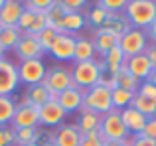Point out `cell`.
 I'll return each instance as SVG.
<instances>
[{
  "instance_id": "6da1fadb",
  "label": "cell",
  "mask_w": 156,
  "mask_h": 146,
  "mask_svg": "<svg viewBox=\"0 0 156 146\" xmlns=\"http://www.w3.org/2000/svg\"><path fill=\"white\" fill-rule=\"evenodd\" d=\"M129 24L138 30H146L156 20V0H129L125 6Z\"/></svg>"
},
{
  "instance_id": "7a4b0ae2",
  "label": "cell",
  "mask_w": 156,
  "mask_h": 146,
  "mask_svg": "<svg viewBox=\"0 0 156 146\" xmlns=\"http://www.w3.org/2000/svg\"><path fill=\"white\" fill-rule=\"evenodd\" d=\"M105 71V63L103 59L97 61V59H91V61H83V63H75L71 69V77H73V85L83 91L99 85L101 75Z\"/></svg>"
},
{
  "instance_id": "3957f363",
  "label": "cell",
  "mask_w": 156,
  "mask_h": 146,
  "mask_svg": "<svg viewBox=\"0 0 156 146\" xmlns=\"http://www.w3.org/2000/svg\"><path fill=\"white\" fill-rule=\"evenodd\" d=\"M83 109L85 111L97 113V115H107L113 111V95L111 89L103 87V85H95V87L85 91V101H83Z\"/></svg>"
},
{
  "instance_id": "277c9868",
  "label": "cell",
  "mask_w": 156,
  "mask_h": 146,
  "mask_svg": "<svg viewBox=\"0 0 156 146\" xmlns=\"http://www.w3.org/2000/svg\"><path fill=\"white\" fill-rule=\"evenodd\" d=\"M99 130H101L103 140H129V134H130L121 119V111H115V109L101 116Z\"/></svg>"
},
{
  "instance_id": "5b68a950",
  "label": "cell",
  "mask_w": 156,
  "mask_h": 146,
  "mask_svg": "<svg viewBox=\"0 0 156 146\" xmlns=\"http://www.w3.org/2000/svg\"><path fill=\"white\" fill-rule=\"evenodd\" d=\"M44 85L50 89V93L53 97H57L59 93L67 91V89L75 87L73 85V77H71V69L63 65H53L46 71V77H44Z\"/></svg>"
},
{
  "instance_id": "8992f818",
  "label": "cell",
  "mask_w": 156,
  "mask_h": 146,
  "mask_svg": "<svg viewBox=\"0 0 156 146\" xmlns=\"http://www.w3.org/2000/svg\"><path fill=\"white\" fill-rule=\"evenodd\" d=\"M119 47L122 50V54L126 57H133V55L144 54L146 47H148V36L144 30H138V28H130L126 34L121 36V42Z\"/></svg>"
},
{
  "instance_id": "52a82bcc",
  "label": "cell",
  "mask_w": 156,
  "mask_h": 146,
  "mask_svg": "<svg viewBox=\"0 0 156 146\" xmlns=\"http://www.w3.org/2000/svg\"><path fill=\"white\" fill-rule=\"evenodd\" d=\"M46 63L44 59H26V61H20L18 63V77H20V83L28 85H38L44 83V77H46Z\"/></svg>"
},
{
  "instance_id": "ba28073f",
  "label": "cell",
  "mask_w": 156,
  "mask_h": 146,
  "mask_svg": "<svg viewBox=\"0 0 156 146\" xmlns=\"http://www.w3.org/2000/svg\"><path fill=\"white\" fill-rule=\"evenodd\" d=\"M12 130H18V128H36L40 124V113L34 105H30L26 99H22L16 105V113L14 119H12Z\"/></svg>"
},
{
  "instance_id": "9c48e42d",
  "label": "cell",
  "mask_w": 156,
  "mask_h": 146,
  "mask_svg": "<svg viewBox=\"0 0 156 146\" xmlns=\"http://www.w3.org/2000/svg\"><path fill=\"white\" fill-rule=\"evenodd\" d=\"M20 77L18 67L8 57L0 59V97H12V93L18 89Z\"/></svg>"
},
{
  "instance_id": "30bf717a",
  "label": "cell",
  "mask_w": 156,
  "mask_h": 146,
  "mask_svg": "<svg viewBox=\"0 0 156 146\" xmlns=\"http://www.w3.org/2000/svg\"><path fill=\"white\" fill-rule=\"evenodd\" d=\"M75 42L77 36L71 34H57L55 40L51 43V57H55L57 61H73V55H75Z\"/></svg>"
},
{
  "instance_id": "8fae6325",
  "label": "cell",
  "mask_w": 156,
  "mask_h": 146,
  "mask_svg": "<svg viewBox=\"0 0 156 146\" xmlns=\"http://www.w3.org/2000/svg\"><path fill=\"white\" fill-rule=\"evenodd\" d=\"M38 113H40V124H42V127H48V128L61 127L63 120H65V116H67L65 111L59 107V103H57L55 99L50 101L48 105H44V107H40Z\"/></svg>"
},
{
  "instance_id": "7c38bea8",
  "label": "cell",
  "mask_w": 156,
  "mask_h": 146,
  "mask_svg": "<svg viewBox=\"0 0 156 146\" xmlns=\"http://www.w3.org/2000/svg\"><path fill=\"white\" fill-rule=\"evenodd\" d=\"M55 101L59 103V107L65 111V115H71V113H79L83 109V101H85V91L79 87H71L67 91L59 93L55 97Z\"/></svg>"
},
{
  "instance_id": "4fadbf2b",
  "label": "cell",
  "mask_w": 156,
  "mask_h": 146,
  "mask_svg": "<svg viewBox=\"0 0 156 146\" xmlns=\"http://www.w3.org/2000/svg\"><path fill=\"white\" fill-rule=\"evenodd\" d=\"M14 54L20 57V61H26V59H42L44 50L40 47L38 40H36L34 36L24 34L22 38H20L18 46L14 47Z\"/></svg>"
},
{
  "instance_id": "5bb4252c",
  "label": "cell",
  "mask_w": 156,
  "mask_h": 146,
  "mask_svg": "<svg viewBox=\"0 0 156 146\" xmlns=\"http://www.w3.org/2000/svg\"><path fill=\"white\" fill-rule=\"evenodd\" d=\"M125 67L136 77L138 81H148V77L152 75L154 67L150 63V59L146 57V54H138V55H133V57H126L125 61Z\"/></svg>"
},
{
  "instance_id": "9a60e30c",
  "label": "cell",
  "mask_w": 156,
  "mask_h": 146,
  "mask_svg": "<svg viewBox=\"0 0 156 146\" xmlns=\"http://www.w3.org/2000/svg\"><path fill=\"white\" fill-rule=\"evenodd\" d=\"M51 142L55 146H79L81 132L75 124H61L51 134Z\"/></svg>"
},
{
  "instance_id": "2e32d148",
  "label": "cell",
  "mask_w": 156,
  "mask_h": 146,
  "mask_svg": "<svg viewBox=\"0 0 156 146\" xmlns=\"http://www.w3.org/2000/svg\"><path fill=\"white\" fill-rule=\"evenodd\" d=\"M24 12V2L18 0H4V6L0 8V24L2 28H18V20Z\"/></svg>"
},
{
  "instance_id": "e0dca14e",
  "label": "cell",
  "mask_w": 156,
  "mask_h": 146,
  "mask_svg": "<svg viewBox=\"0 0 156 146\" xmlns=\"http://www.w3.org/2000/svg\"><path fill=\"white\" fill-rule=\"evenodd\" d=\"M121 119H122V123H125V127H126L129 132H133V134H142L148 116H144L142 113H138L134 107H126V109L121 111Z\"/></svg>"
},
{
  "instance_id": "ac0fdd59",
  "label": "cell",
  "mask_w": 156,
  "mask_h": 146,
  "mask_svg": "<svg viewBox=\"0 0 156 146\" xmlns=\"http://www.w3.org/2000/svg\"><path fill=\"white\" fill-rule=\"evenodd\" d=\"M119 42H121V36L113 34V32L105 30V28H99V30H95V38H93V46H95V51L101 55H107L113 47L119 46Z\"/></svg>"
},
{
  "instance_id": "d6986e66",
  "label": "cell",
  "mask_w": 156,
  "mask_h": 146,
  "mask_svg": "<svg viewBox=\"0 0 156 146\" xmlns=\"http://www.w3.org/2000/svg\"><path fill=\"white\" fill-rule=\"evenodd\" d=\"M87 26V16H83L81 12H71L65 14L63 20L57 24V34H77Z\"/></svg>"
},
{
  "instance_id": "ffe728a7",
  "label": "cell",
  "mask_w": 156,
  "mask_h": 146,
  "mask_svg": "<svg viewBox=\"0 0 156 146\" xmlns=\"http://www.w3.org/2000/svg\"><path fill=\"white\" fill-rule=\"evenodd\" d=\"M24 99L28 101L30 105H34L36 109L44 107V105H48L50 101H53L55 97L50 93V89L46 87L44 83H38V85H32V87H28V93Z\"/></svg>"
},
{
  "instance_id": "44dd1931",
  "label": "cell",
  "mask_w": 156,
  "mask_h": 146,
  "mask_svg": "<svg viewBox=\"0 0 156 146\" xmlns=\"http://www.w3.org/2000/svg\"><path fill=\"white\" fill-rule=\"evenodd\" d=\"M75 127L79 128L81 136H83V134H89V132H93V130H99V128H101V115L81 109V111H79V116H77Z\"/></svg>"
},
{
  "instance_id": "7402d4cb",
  "label": "cell",
  "mask_w": 156,
  "mask_h": 146,
  "mask_svg": "<svg viewBox=\"0 0 156 146\" xmlns=\"http://www.w3.org/2000/svg\"><path fill=\"white\" fill-rule=\"evenodd\" d=\"M95 59V46H93V40L89 38H77L75 42V55H73V61L75 63H83V61H91Z\"/></svg>"
},
{
  "instance_id": "603a6c76",
  "label": "cell",
  "mask_w": 156,
  "mask_h": 146,
  "mask_svg": "<svg viewBox=\"0 0 156 146\" xmlns=\"http://www.w3.org/2000/svg\"><path fill=\"white\" fill-rule=\"evenodd\" d=\"M103 28H105V30H109V32H113V34H117V36H122V34H126L133 26L129 24L126 16H121L119 12H117V14L109 12V18H107V22H105Z\"/></svg>"
},
{
  "instance_id": "cb8c5ba5",
  "label": "cell",
  "mask_w": 156,
  "mask_h": 146,
  "mask_svg": "<svg viewBox=\"0 0 156 146\" xmlns=\"http://www.w3.org/2000/svg\"><path fill=\"white\" fill-rule=\"evenodd\" d=\"M42 138V130L38 127L36 128H18L14 130V142L18 146H26V144H40Z\"/></svg>"
},
{
  "instance_id": "d4e9b609",
  "label": "cell",
  "mask_w": 156,
  "mask_h": 146,
  "mask_svg": "<svg viewBox=\"0 0 156 146\" xmlns=\"http://www.w3.org/2000/svg\"><path fill=\"white\" fill-rule=\"evenodd\" d=\"M115 77H117V87H121V89H126V91L136 93V91H138V87H140V81H138L136 77L133 75V73L126 69L125 65L121 67V71H119Z\"/></svg>"
},
{
  "instance_id": "484cf974",
  "label": "cell",
  "mask_w": 156,
  "mask_h": 146,
  "mask_svg": "<svg viewBox=\"0 0 156 146\" xmlns=\"http://www.w3.org/2000/svg\"><path fill=\"white\" fill-rule=\"evenodd\" d=\"M111 95H113V109H115V111H122V109H126V107L133 105V99H134L136 93L117 87V89L111 91Z\"/></svg>"
},
{
  "instance_id": "4316f807",
  "label": "cell",
  "mask_w": 156,
  "mask_h": 146,
  "mask_svg": "<svg viewBox=\"0 0 156 146\" xmlns=\"http://www.w3.org/2000/svg\"><path fill=\"white\" fill-rule=\"evenodd\" d=\"M16 101L12 97H0V127H8L14 119L16 113Z\"/></svg>"
},
{
  "instance_id": "83f0119b",
  "label": "cell",
  "mask_w": 156,
  "mask_h": 146,
  "mask_svg": "<svg viewBox=\"0 0 156 146\" xmlns=\"http://www.w3.org/2000/svg\"><path fill=\"white\" fill-rule=\"evenodd\" d=\"M130 107H134L138 113H142L144 116H148V119H152V116H156V101L152 99H148V97H144V95H134V99H133V105Z\"/></svg>"
},
{
  "instance_id": "f1b7e54d",
  "label": "cell",
  "mask_w": 156,
  "mask_h": 146,
  "mask_svg": "<svg viewBox=\"0 0 156 146\" xmlns=\"http://www.w3.org/2000/svg\"><path fill=\"white\" fill-rule=\"evenodd\" d=\"M22 32L18 30V28H4L2 30V34H0V46L4 47V51H8V50H14L16 46H18V42H20V38H22Z\"/></svg>"
},
{
  "instance_id": "f546056e",
  "label": "cell",
  "mask_w": 156,
  "mask_h": 146,
  "mask_svg": "<svg viewBox=\"0 0 156 146\" xmlns=\"http://www.w3.org/2000/svg\"><path fill=\"white\" fill-rule=\"evenodd\" d=\"M107 18H109V12L103 10L101 6H97V4H95V8H91V10H89V14H87V22L91 24L95 30H99V28L105 26Z\"/></svg>"
},
{
  "instance_id": "4dcf8cb0",
  "label": "cell",
  "mask_w": 156,
  "mask_h": 146,
  "mask_svg": "<svg viewBox=\"0 0 156 146\" xmlns=\"http://www.w3.org/2000/svg\"><path fill=\"white\" fill-rule=\"evenodd\" d=\"M125 61H126V55L122 54V50L119 46L113 47L107 55H103V63H105L107 67H122V65H125Z\"/></svg>"
},
{
  "instance_id": "1f68e13d",
  "label": "cell",
  "mask_w": 156,
  "mask_h": 146,
  "mask_svg": "<svg viewBox=\"0 0 156 146\" xmlns=\"http://www.w3.org/2000/svg\"><path fill=\"white\" fill-rule=\"evenodd\" d=\"M55 36H57V32L53 30V28H46V30H44L42 34L36 36V40H38L40 47L44 50V54L51 50V43H53V40H55Z\"/></svg>"
},
{
  "instance_id": "d6a6232c",
  "label": "cell",
  "mask_w": 156,
  "mask_h": 146,
  "mask_svg": "<svg viewBox=\"0 0 156 146\" xmlns=\"http://www.w3.org/2000/svg\"><path fill=\"white\" fill-rule=\"evenodd\" d=\"M51 6L53 0H28V2H24V8L36 12V14H48Z\"/></svg>"
},
{
  "instance_id": "836d02e7",
  "label": "cell",
  "mask_w": 156,
  "mask_h": 146,
  "mask_svg": "<svg viewBox=\"0 0 156 146\" xmlns=\"http://www.w3.org/2000/svg\"><path fill=\"white\" fill-rule=\"evenodd\" d=\"M34 22H36V12L24 8L22 16H20V20H18V30L22 32V34H26V32L30 30L32 26H34Z\"/></svg>"
},
{
  "instance_id": "e575fe53",
  "label": "cell",
  "mask_w": 156,
  "mask_h": 146,
  "mask_svg": "<svg viewBox=\"0 0 156 146\" xmlns=\"http://www.w3.org/2000/svg\"><path fill=\"white\" fill-rule=\"evenodd\" d=\"M97 6H101V8H103V10H107V12H113V14H117L119 10H125L126 0H101V2H97Z\"/></svg>"
},
{
  "instance_id": "d590c367",
  "label": "cell",
  "mask_w": 156,
  "mask_h": 146,
  "mask_svg": "<svg viewBox=\"0 0 156 146\" xmlns=\"http://www.w3.org/2000/svg\"><path fill=\"white\" fill-rule=\"evenodd\" d=\"M59 6L63 8L65 14H71V12H81V8L87 6L85 0H59Z\"/></svg>"
},
{
  "instance_id": "8d00e7d4",
  "label": "cell",
  "mask_w": 156,
  "mask_h": 146,
  "mask_svg": "<svg viewBox=\"0 0 156 146\" xmlns=\"http://www.w3.org/2000/svg\"><path fill=\"white\" fill-rule=\"evenodd\" d=\"M14 130L10 127H0V146H14Z\"/></svg>"
},
{
  "instance_id": "74e56055",
  "label": "cell",
  "mask_w": 156,
  "mask_h": 146,
  "mask_svg": "<svg viewBox=\"0 0 156 146\" xmlns=\"http://www.w3.org/2000/svg\"><path fill=\"white\" fill-rule=\"evenodd\" d=\"M136 93H138V95L148 97V99H152V101H156V85H152L150 81H142Z\"/></svg>"
},
{
  "instance_id": "f35d334b",
  "label": "cell",
  "mask_w": 156,
  "mask_h": 146,
  "mask_svg": "<svg viewBox=\"0 0 156 146\" xmlns=\"http://www.w3.org/2000/svg\"><path fill=\"white\" fill-rule=\"evenodd\" d=\"M129 146H156V140L148 138L144 134H134L133 138L129 140Z\"/></svg>"
},
{
  "instance_id": "ab89813d",
  "label": "cell",
  "mask_w": 156,
  "mask_h": 146,
  "mask_svg": "<svg viewBox=\"0 0 156 146\" xmlns=\"http://www.w3.org/2000/svg\"><path fill=\"white\" fill-rule=\"evenodd\" d=\"M142 134L148 136V138H152V140H156V116L146 120V127H144V130H142Z\"/></svg>"
},
{
  "instance_id": "60d3db41",
  "label": "cell",
  "mask_w": 156,
  "mask_h": 146,
  "mask_svg": "<svg viewBox=\"0 0 156 146\" xmlns=\"http://www.w3.org/2000/svg\"><path fill=\"white\" fill-rule=\"evenodd\" d=\"M79 146H105L103 138H89V136H81Z\"/></svg>"
},
{
  "instance_id": "b9f144b4",
  "label": "cell",
  "mask_w": 156,
  "mask_h": 146,
  "mask_svg": "<svg viewBox=\"0 0 156 146\" xmlns=\"http://www.w3.org/2000/svg\"><path fill=\"white\" fill-rule=\"evenodd\" d=\"M146 57L150 59V63H152V67L156 69V46H150V47H146Z\"/></svg>"
},
{
  "instance_id": "7bdbcfd3",
  "label": "cell",
  "mask_w": 156,
  "mask_h": 146,
  "mask_svg": "<svg viewBox=\"0 0 156 146\" xmlns=\"http://www.w3.org/2000/svg\"><path fill=\"white\" fill-rule=\"evenodd\" d=\"M144 32H146V36H148V40H152V43L156 46V20H154L152 24H150L148 28H146Z\"/></svg>"
},
{
  "instance_id": "ee69618b",
  "label": "cell",
  "mask_w": 156,
  "mask_h": 146,
  "mask_svg": "<svg viewBox=\"0 0 156 146\" xmlns=\"http://www.w3.org/2000/svg\"><path fill=\"white\" fill-rule=\"evenodd\" d=\"M105 146H129V140H105Z\"/></svg>"
},
{
  "instance_id": "f6af8a7d",
  "label": "cell",
  "mask_w": 156,
  "mask_h": 146,
  "mask_svg": "<svg viewBox=\"0 0 156 146\" xmlns=\"http://www.w3.org/2000/svg\"><path fill=\"white\" fill-rule=\"evenodd\" d=\"M148 81H150V83H152V85H156V69L152 71V75L148 77Z\"/></svg>"
},
{
  "instance_id": "bcb514c9",
  "label": "cell",
  "mask_w": 156,
  "mask_h": 146,
  "mask_svg": "<svg viewBox=\"0 0 156 146\" xmlns=\"http://www.w3.org/2000/svg\"><path fill=\"white\" fill-rule=\"evenodd\" d=\"M4 57H6V51H4V47L0 46V59H4Z\"/></svg>"
},
{
  "instance_id": "7dc6e473",
  "label": "cell",
  "mask_w": 156,
  "mask_h": 146,
  "mask_svg": "<svg viewBox=\"0 0 156 146\" xmlns=\"http://www.w3.org/2000/svg\"><path fill=\"white\" fill-rule=\"evenodd\" d=\"M42 146H55V144H53V142H51V138H50V140H46V142H44Z\"/></svg>"
},
{
  "instance_id": "c3c4849f",
  "label": "cell",
  "mask_w": 156,
  "mask_h": 146,
  "mask_svg": "<svg viewBox=\"0 0 156 146\" xmlns=\"http://www.w3.org/2000/svg\"><path fill=\"white\" fill-rule=\"evenodd\" d=\"M26 146H42V144H26Z\"/></svg>"
},
{
  "instance_id": "681fc988",
  "label": "cell",
  "mask_w": 156,
  "mask_h": 146,
  "mask_svg": "<svg viewBox=\"0 0 156 146\" xmlns=\"http://www.w3.org/2000/svg\"><path fill=\"white\" fill-rule=\"evenodd\" d=\"M4 6V0H0V8H2Z\"/></svg>"
},
{
  "instance_id": "f907efd6",
  "label": "cell",
  "mask_w": 156,
  "mask_h": 146,
  "mask_svg": "<svg viewBox=\"0 0 156 146\" xmlns=\"http://www.w3.org/2000/svg\"><path fill=\"white\" fill-rule=\"evenodd\" d=\"M2 30H4V28H2V24H0V34H2Z\"/></svg>"
}]
</instances>
